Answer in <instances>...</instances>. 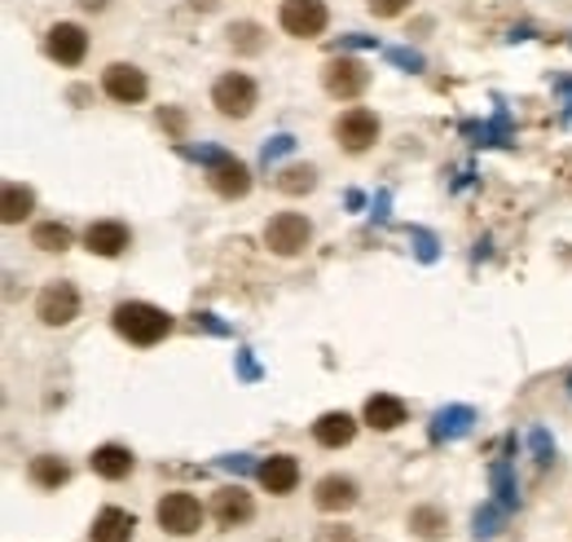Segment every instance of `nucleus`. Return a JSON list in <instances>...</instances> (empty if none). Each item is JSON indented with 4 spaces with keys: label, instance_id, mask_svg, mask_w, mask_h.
I'll return each mask as SVG.
<instances>
[{
    "label": "nucleus",
    "instance_id": "nucleus-19",
    "mask_svg": "<svg viewBox=\"0 0 572 542\" xmlns=\"http://www.w3.org/2000/svg\"><path fill=\"white\" fill-rule=\"evenodd\" d=\"M472 424H476V411H472V406L436 411V419H432V442H458V437L472 433Z\"/></svg>",
    "mask_w": 572,
    "mask_h": 542
},
{
    "label": "nucleus",
    "instance_id": "nucleus-12",
    "mask_svg": "<svg viewBox=\"0 0 572 542\" xmlns=\"http://www.w3.org/2000/svg\"><path fill=\"white\" fill-rule=\"evenodd\" d=\"M212 517H216V525L234 530V525H247V521L256 517V503H252V495H247L243 486H225V490H216V499H212Z\"/></svg>",
    "mask_w": 572,
    "mask_h": 542
},
{
    "label": "nucleus",
    "instance_id": "nucleus-18",
    "mask_svg": "<svg viewBox=\"0 0 572 542\" xmlns=\"http://www.w3.org/2000/svg\"><path fill=\"white\" fill-rule=\"evenodd\" d=\"M366 424H370V428H379V433L401 428V424H405V402H401V397H392V393H374V397L366 402Z\"/></svg>",
    "mask_w": 572,
    "mask_h": 542
},
{
    "label": "nucleus",
    "instance_id": "nucleus-40",
    "mask_svg": "<svg viewBox=\"0 0 572 542\" xmlns=\"http://www.w3.org/2000/svg\"><path fill=\"white\" fill-rule=\"evenodd\" d=\"M194 4H199V9H216L221 0H194Z\"/></svg>",
    "mask_w": 572,
    "mask_h": 542
},
{
    "label": "nucleus",
    "instance_id": "nucleus-37",
    "mask_svg": "<svg viewBox=\"0 0 572 542\" xmlns=\"http://www.w3.org/2000/svg\"><path fill=\"white\" fill-rule=\"evenodd\" d=\"M414 243H419V256H423V261H432V256H436V247H432V234H423V230H419V234H414Z\"/></svg>",
    "mask_w": 572,
    "mask_h": 542
},
{
    "label": "nucleus",
    "instance_id": "nucleus-22",
    "mask_svg": "<svg viewBox=\"0 0 572 542\" xmlns=\"http://www.w3.org/2000/svg\"><path fill=\"white\" fill-rule=\"evenodd\" d=\"M31 481L40 486V490H57V486H66L71 481V468L57 459V455H40V459H31Z\"/></svg>",
    "mask_w": 572,
    "mask_h": 542
},
{
    "label": "nucleus",
    "instance_id": "nucleus-4",
    "mask_svg": "<svg viewBox=\"0 0 572 542\" xmlns=\"http://www.w3.org/2000/svg\"><path fill=\"white\" fill-rule=\"evenodd\" d=\"M321 84H326V93H330V97L352 102V97H361V93H366L370 71H366L357 57H330V62H326V71H321Z\"/></svg>",
    "mask_w": 572,
    "mask_h": 542
},
{
    "label": "nucleus",
    "instance_id": "nucleus-28",
    "mask_svg": "<svg viewBox=\"0 0 572 542\" xmlns=\"http://www.w3.org/2000/svg\"><path fill=\"white\" fill-rule=\"evenodd\" d=\"M313 185H317V172H313L308 163H304V168H286L283 177H278V190H283V194H308Z\"/></svg>",
    "mask_w": 572,
    "mask_h": 542
},
{
    "label": "nucleus",
    "instance_id": "nucleus-31",
    "mask_svg": "<svg viewBox=\"0 0 572 542\" xmlns=\"http://www.w3.org/2000/svg\"><path fill=\"white\" fill-rule=\"evenodd\" d=\"M286 150H295V137H290V132H278V137L265 146V163H274V159L286 155Z\"/></svg>",
    "mask_w": 572,
    "mask_h": 542
},
{
    "label": "nucleus",
    "instance_id": "nucleus-24",
    "mask_svg": "<svg viewBox=\"0 0 572 542\" xmlns=\"http://www.w3.org/2000/svg\"><path fill=\"white\" fill-rule=\"evenodd\" d=\"M31 243H35L40 252H66V247H71V230L57 225V221H44V225L31 230Z\"/></svg>",
    "mask_w": 572,
    "mask_h": 542
},
{
    "label": "nucleus",
    "instance_id": "nucleus-35",
    "mask_svg": "<svg viewBox=\"0 0 572 542\" xmlns=\"http://www.w3.org/2000/svg\"><path fill=\"white\" fill-rule=\"evenodd\" d=\"M317 542H357V534L343 525H326V530H317Z\"/></svg>",
    "mask_w": 572,
    "mask_h": 542
},
{
    "label": "nucleus",
    "instance_id": "nucleus-7",
    "mask_svg": "<svg viewBox=\"0 0 572 542\" xmlns=\"http://www.w3.org/2000/svg\"><path fill=\"white\" fill-rule=\"evenodd\" d=\"M308 238H313V225H308L299 212H278V216L265 225V243H269V252H278V256H299V252L308 247Z\"/></svg>",
    "mask_w": 572,
    "mask_h": 542
},
{
    "label": "nucleus",
    "instance_id": "nucleus-3",
    "mask_svg": "<svg viewBox=\"0 0 572 542\" xmlns=\"http://www.w3.org/2000/svg\"><path fill=\"white\" fill-rule=\"evenodd\" d=\"M212 106H216L225 119H247V115L256 110V79H247V75H239V71L221 75V79L212 84Z\"/></svg>",
    "mask_w": 572,
    "mask_h": 542
},
{
    "label": "nucleus",
    "instance_id": "nucleus-5",
    "mask_svg": "<svg viewBox=\"0 0 572 542\" xmlns=\"http://www.w3.org/2000/svg\"><path fill=\"white\" fill-rule=\"evenodd\" d=\"M335 137H339V146H343L348 155L370 150V146L379 141V119H374V110H366V106L343 110V115L335 119Z\"/></svg>",
    "mask_w": 572,
    "mask_h": 542
},
{
    "label": "nucleus",
    "instance_id": "nucleus-8",
    "mask_svg": "<svg viewBox=\"0 0 572 542\" xmlns=\"http://www.w3.org/2000/svg\"><path fill=\"white\" fill-rule=\"evenodd\" d=\"M286 35H299V40H313L326 31V4L321 0H283V13H278Z\"/></svg>",
    "mask_w": 572,
    "mask_h": 542
},
{
    "label": "nucleus",
    "instance_id": "nucleus-26",
    "mask_svg": "<svg viewBox=\"0 0 572 542\" xmlns=\"http://www.w3.org/2000/svg\"><path fill=\"white\" fill-rule=\"evenodd\" d=\"M494 495H498V503H502L507 512L520 508V490H516V477H511L507 464H494Z\"/></svg>",
    "mask_w": 572,
    "mask_h": 542
},
{
    "label": "nucleus",
    "instance_id": "nucleus-33",
    "mask_svg": "<svg viewBox=\"0 0 572 542\" xmlns=\"http://www.w3.org/2000/svg\"><path fill=\"white\" fill-rule=\"evenodd\" d=\"M529 442H533V450H538V464H551V459H555V446H551L547 433H533Z\"/></svg>",
    "mask_w": 572,
    "mask_h": 542
},
{
    "label": "nucleus",
    "instance_id": "nucleus-39",
    "mask_svg": "<svg viewBox=\"0 0 572 542\" xmlns=\"http://www.w3.org/2000/svg\"><path fill=\"white\" fill-rule=\"evenodd\" d=\"M80 4H84V9H102L106 0H80Z\"/></svg>",
    "mask_w": 572,
    "mask_h": 542
},
{
    "label": "nucleus",
    "instance_id": "nucleus-9",
    "mask_svg": "<svg viewBox=\"0 0 572 542\" xmlns=\"http://www.w3.org/2000/svg\"><path fill=\"white\" fill-rule=\"evenodd\" d=\"M44 49H49V57H53V62H62V66H80V62H84V53H88V35H84V26H75V22H57V26H49Z\"/></svg>",
    "mask_w": 572,
    "mask_h": 542
},
{
    "label": "nucleus",
    "instance_id": "nucleus-11",
    "mask_svg": "<svg viewBox=\"0 0 572 542\" xmlns=\"http://www.w3.org/2000/svg\"><path fill=\"white\" fill-rule=\"evenodd\" d=\"M357 499H361L357 481L352 477H339V472H330V477H321L313 486V503L321 512H348V508H357Z\"/></svg>",
    "mask_w": 572,
    "mask_h": 542
},
{
    "label": "nucleus",
    "instance_id": "nucleus-6",
    "mask_svg": "<svg viewBox=\"0 0 572 542\" xmlns=\"http://www.w3.org/2000/svg\"><path fill=\"white\" fill-rule=\"evenodd\" d=\"M35 318L44 327H66L80 318V291L71 283H49L40 296H35Z\"/></svg>",
    "mask_w": 572,
    "mask_h": 542
},
{
    "label": "nucleus",
    "instance_id": "nucleus-27",
    "mask_svg": "<svg viewBox=\"0 0 572 542\" xmlns=\"http://www.w3.org/2000/svg\"><path fill=\"white\" fill-rule=\"evenodd\" d=\"M261 35H265V31H261L256 22H234V26H230V44H234L239 53H261V44H265Z\"/></svg>",
    "mask_w": 572,
    "mask_h": 542
},
{
    "label": "nucleus",
    "instance_id": "nucleus-23",
    "mask_svg": "<svg viewBox=\"0 0 572 542\" xmlns=\"http://www.w3.org/2000/svg\"><path fill=\"white\" fill-rule=\"evenodd\" d=\"M410 530H414V539L436 542V539H445L449 517H445L441 508H414V512H410Z\"/></svg>",
    "mask_w": 572,
    "mask_h": 542
},
{
    "label": "nucleus",
    "instance_id": "nucleus-29",
    "mask_svg": "<svg viewBox=\"0 0 572 542\" xmlns=\"http://www.w3.org/2000/svg\"><path fill=\"white\" fill-rule=\"evenodd\" d=\"M181 155L186 159H194V163H208V168H216V163H225L230 155L225 150H216V146H181Z\"/></svg>",
    "mask_w": 572,
    "mask_h": 542
},
{
    "label": "nucleus",
    "instance_id": "nucleus-36",
    "mask_svg": "<svg viewBox=\"0 0 572 542\" xmlns=\"http://www.w3.org/2000/svg\"><path fill=\"white\" fill-rule=\"evenodd\" d=\"M392 62H401V66H414V71L423 66V57H419V53H405V49H392Z\"/></svg>",
    "mask_w": 572,
    "mask_h": 542
},
{
    "label": "nucleus",
    "instance_id": "nucleus-1",
    "mask_svg": "<svg viewBox=\"0 0 572 542\" xmlns=\"http://www.w3.org/2000/svg\"><path fill=\"white\" fill-rule=\"evenodd\" d=\"M110 322H115V331H119L128 344H137V349H150V344H159V340L172 336V313H163L159 305H146V300H124V305L110 313Z\"/></svg>",
    "mask_w": 572,
    "mask_h": 542
},
{
    "label": "nucleus",
    "instance_id": "nucleus-38",
    "mask_svg": "<svg viewBox=\"0 0 572 542\" xmlns=\"http://www.w3.org/2000/svg\"><path fill=\"white\" fill-rule=\"evenodd\" d=\"M199 322H203V327H208V331H212V336H225V327H221V322H216V318H212V313H199Z\"/></svg>",
    "mask_w": 572,
    "mask_h": 542
},
{
    "label": "nucleus",
    "instance_id": "nucleus-16",
    "mask_svg": "<svg viewBox=\"0 0 572 542\" xmlns=\"http://www.w3.org/2000/svg\"><path fill=\"white\" fill-rule=\"evenodd\" d=\"M313 437H317V446L339 450V446H348V442L357 437V419L343 415V411H326V415L313 424Z\"/></svg>",
    "mask_w": 572,
    "mask_h": 542
},
{
    "label": "nucleus",
    "instance_id": "nucleus-34",
    "mask_svg": "<svg viewBox=\"0 0 572 542\" xmlns=\"http://www.w3.org/2000/svg\"><path fill=\"white\" fill-rule=\"evenodd\" d=\"M221 468H230V472H256L261 464H252V455H225Z\"/></svg>",
    "mask_w": 572,
    "mask_h": 542
},
{
    "label": "nucleus",
    "instance_id": "nucleus-25",
    "mask_svg": "<svg viewBox=\"0 0 572 542\" xmlns=\"http://www.w3.org/2000/svg\"><path fill=\"white\" fill-rule=\"evenodd\" d=\"M502 521H507V508L494 499V503H485V508L472 517V534H476V539H494V534L502 530Z\"/></svg>",
    "mask_w": 572,
    "mask_h": 542
},
{
    "label": "nucleus",
    "instance_id": "nucleus-10",
    "mask_svg": "<svg viewBox=\"0 0 572 542\" xmlns=\"http://www.w3.org/2000/svg\"><path fill=\"white\" fill-rule=\"evenodd\" d=\"M102 88L115 97V102H141L146 93H150V79H146V71H137L133 62H115V66H106V75H102Z\"/></svg>",
    "mask_w": 572,
    "mask_h": 542
},
{
    "label": "nucleus",
    "instance_id": "nucleus-14",
    "mask_svg": "<svg viewBox=\"0 0 572 542\" xmlns=\"http://www.w3.org/2000/svg\"><path fill=\"white\" fill-rule=\"evenodd\" d=\"M128 243H133V234L124 221H93L84 234V247L93 256H119V252H128Z\"/></svg>",
    "mask_w": 572,
    "mask_h": 542
},
{
    "label": "nucleus",
    "instance_id": "nucleus-15",
    "mask_svg": "<svg viewBox=\"0 0 572 542\" xmlns=\"http://www.w3.org/2000/svg\"><path fill=\"white\" fill-rule=\"evenodd\" d=\"M133 534H137V517L124 508H102L93 530H88L93 542H133Z\"/></svg>",
    "mask_w": 572,
    "mask_h": 542
},
{
    "label": "nucleus",
    "instance_id": "nucleus-32",
    "mask_svg": "<svg viewBox=\"0 0 572 542\" xmlns=\"http://www.w3.org/2000/svg\"><path fill=\"white\" fill-rule=\"evenodd\" d=\"M405 4H410V0H370V13H374V18H396Z\"/></svg>",
    "mask_w": 572,
    "mask_h": 542
},
{
    "label": "nucleus",
    "instance_id": "nucleus-21",
    "mask_svg": "<svg viewBox=\"0 0 572 542\" xmlns=\"http://www.w3.org/2000/svg\"><path fill=\"white\" fill-rule=\"evenodd\" d=\"M31 208H35V194H31L27 185L9 181L4 194H0V221H4V225H18L22 216H31Z\"/></svg>",
    "mask_w": 572,
    "mask_h": 542
},
{
    "label": "nucleus",
    "instance_id": "nucleus-17",
    "mask_svg": "<svg viewBox=\"0 0 572 542\" xmlns=\"http://www.w3.org/2000/svg\"><path fill=\"white\" fill-rule=\"evenodd\" d=\"M256 477H261V486H265L269 495H290V490L299 486V464H295L290 455H274V459H265V464L256 468Z\"/></svg>",
    "mask_w": 572,
    "mask_h": 542
},
{
    "label": "nucleus",
    "instance_id": "nucleus-13",
    "mask_svg": "<svg viewBox=\"0 0 572 542\" xmlns=\"http://www.w3.org/2000/svg\"><path fill=\"white\" fill-rule=\"evenodd\" d=\"M208 181H212V190L221 194V199H243L247 190H252V168L243 163V159H225V163H216V168H208Z\"/></svg>",
    "mask_w": 572,
    "mask_h": 542
},
{
    "label": "nucleus",
    "instance_id": "nucleus-20",
    "mask_svg": "<svg viewBox=\"0 0 572 542\" xmlns=\"http://www.w3.org/2000/svg\"><path fill=\"white\" fill-rule=\"evenodd\" d=\"M88 464H93V472H97V477H106V481H124V477L133 472V464H137V459H133V450H128V446H97Z\"/></svg>",
    "mask_w": 572,
    "mask_h": 542
},
{
    "label": "nucleus",
    "instance_id": "nucleus-2",
    "mask_svg": "<svg viewBox=\"0 0 572 542\" xmlns=\"http://www.w3.org/2000/svg\"><path fill=\"white\" fill-rule=\"evenodd\" d=\"M203 508H199V499L194 495H163V503H159V512H155V521H159V530H168L172 539H190V534H199L203 530Z\"/></svg>",
    "mask_w": 572,
    "mask_h": 542
},
{
    "label": "nucleus",
    "instance_id": "nucleus-30",
    "mask_svg": "<svg viewBox=\"0 0 572 542\" xmlns=\"http://www.w3.org/2000/svg\"><path fill=\"white\" fill-rule=\"evenodd\" d=\"M159 124H163V128H168L177 141L186 137V115H181V110H168V106H163V110H159Z\"/></svg>",
    "mask_w": 572,
    "mask_h": 542
}]
</instances>
